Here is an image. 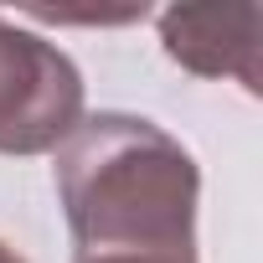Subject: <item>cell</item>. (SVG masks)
<instances>
[{"instance_id":"2","label":"cell","mask_w":263,"mask_h":263,"mask_svg":"<svg viewBox=\"0 0 263 263\" xmlns=\"http://www.w3.org/2000/svg\"><path fill=\"white\" fill-rule=\"evenodd\" d=\"M83 124V78L36 31L0 16V155L57 150Z\"/></svg>"},{"instance_id":"4","label":"cell","mask_w":263,"mask_h":263,"mask_svg":"<svg viewBox=\"0 0 263 263\" xmlns=\"http://www.w3.org/2000/svg\"><path fill=\"white\" fill-rule=\"evenodd\" d=\"M78 263H196V253H88Z\"/></svg>"},{"instance_id":"1","label":"cell","mask_w":263,"mask_h":263,"mask_svg":"<svg viewBox=\"0 0 263 263\" xmlns=\"http://www.w3.org/2000/svg\"><path fill=\"white\" fill-rule=\"evenodd\" d=\"M57 196L88 253H196V160L160 124L93 114L62 140Z\"/></svg>"},{"instance_id":"3","label":"cell","mask_w":263,"mask_h":263,"mask_svg":"<svg viewBox=\"0 0 263 263\" xmlns=\"http://www.w3.org/2000/svg\"><path fill=\"white\" fill-rule=\"evenodd\" d=\"M160 42L196 78H237L248 93L263 88V6H171Z\"/></svg>"},{"instance_id":"5","label":"cell","mask_w":263,"mask_h":263,"mask_svg":"<svg viewBox=\"0 0 263 263\" xmlns=\"http://www.w3.org/2000/svg\"><path fill=\"white\" fill-rule=\"evenodd\" d=\"M0 263H26V258H21V253H11L6 242H0Z\"/></svg>"}]
</instances>
